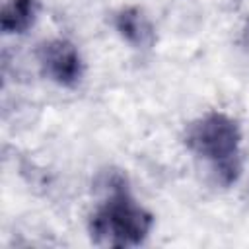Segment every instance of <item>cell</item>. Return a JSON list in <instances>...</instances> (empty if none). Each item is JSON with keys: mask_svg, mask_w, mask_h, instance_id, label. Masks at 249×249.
Wrapping results in <instances>:
<instances>
[{"mask_svg": "<svg viewBox=\"0 0 249 249\" xmlns=\"http://www.w3.org/2000/svg\"><path fill=\"white\" fill-rule=\"evenodd\" d=\"M187 148L206 161L224 187L233 185L243 169L241 160V128L235 119L226 113L210 111L193 121L185 130Z\"/></svg>", "mask_w": 249, "mask_h": 249, "instance_id": "obj_2", "label": "cell"}, {"mask_svg": "<svg viewBox=\"0 0 249 249\" xmlns=\"http://www.w3.org/2000/svg\"><path fill=\"white\" fill-rule=\"evenodd\" d=\"M35 56L43 76L62 88H76L84 78V58L70 39H47L37 45Z\"/></svg>", "mask_w": 249, "mask_h": 249, "instance_id": "obj_3", "label": "cell"}, {"mask_svg": "<svg viewBox=\"0 0 249 249\" xmlns=\"http://www.w3.org/2000/svg\"><path fill=\"white\" fill-rule=\"evenodd\" d=\"M241 45H243L245 53L249 54V19L245 21V25H243V29H241Z\"/></svg>", "mask_w": 249, "mask_h": 249, "instance_id": "obj_6", "label": "cell"}, {"mask_svg": "<svg viewBox=\"0 0 249 249\" xmlns=\"http://www.w3.org/2000/svg\"><path fill=\"white\" fill-rule=\"evenodd\" d=\"M103 198L89 216V237L105 247H138L152 228L154 214L146 210L132 195L126 177L111 169L101 177Z\"/></svg>", "mask_w": 249, "mask_h": 249, "instance_id": "obj_1", "label": "cell"}, {"mask_svg": "<svg viewBox=\"0 0 249 249\" xmlns=\"http://www.w3.org/2000/svg\"><path fill=\"white\" fill-rule=\"evenodd\" d=\"M113 27L119 33V37L134 49H150L154 45V25L148 19V16L136 6H126L115 12Z\"/></svg>", "mask_w": 249, "mask_h": 249, "instance_id": "obj_4", "label": "cell"}, {"mask_svg": "<svg viewBox=\"0 0 249 249\" xmlns=\"http://www.w3.org/2000/svg\"><path fill=\"white\" fill-rule=\"evenodd\" d=\"M41 12L39 0H6L0 12V29L4 35H21L35 25Z\"/></svg>", "mask_w": 249, "mask_h": 249, "instance_id": "obj_5", "label": "cell"}]
</instances>
